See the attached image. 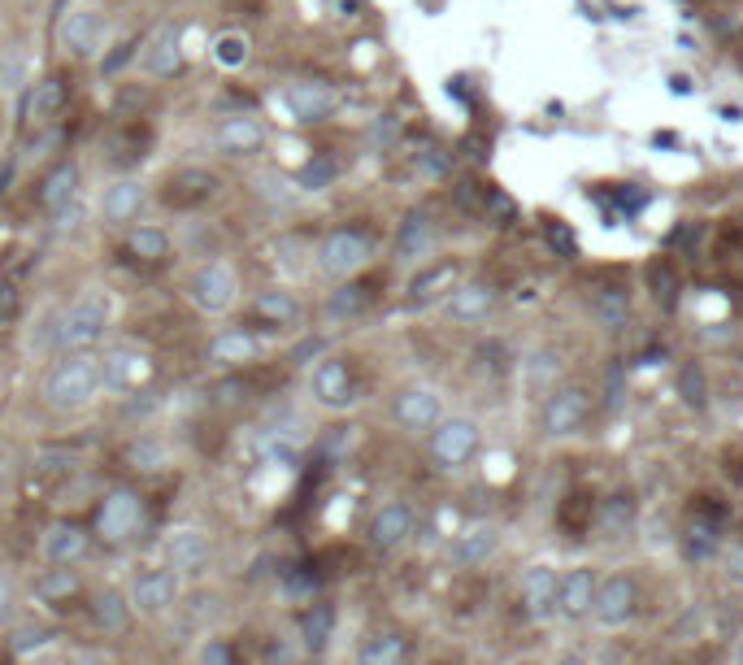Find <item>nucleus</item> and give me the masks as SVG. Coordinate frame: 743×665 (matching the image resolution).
I'll list each match as a JSON object with an SVG mask.
<instances>
[{"label": "nucleus", "mask_w": 743, "mask_h": 665, "mask_svg": "<svg viewBox=\"0 0 743 665\" xmlns=\"http://www.w3.org/2000/svg\"><path fill=\"white\" fill-rule=\"evenodd\" d=\"M100 396H105V378H100L96 352H57L52 365L44 370L39 400L57 418H78V413L96 409Z\"/></svg>", "instance_id": "obj_1"}, {"label": "nucleus", "mask_w": 743, "mask_h": 665, "mask_svg": "<svg viewBox=\"0 0 743 665\" xmlns=\"http://www.w3.org/2000/svg\"><path fill=\"white\" fill-rule=\"evenodd\" d=\"M109 327H113V301L100 288H87L52 314V352H96Z\"/></svg>", "instance_id": "obj_2"}, {"label": "nucleus", "mask_w": 743, "mask_h": 665, "mask_svg": "<svg viewBox=\"0 0 743 665\" xmlns=\"http://www.w3.org/2000/svg\"><path fill=\"white\" fill-rule=\"evenodd\" d=\"M57 48L70 61H100L109 48V13L96 4H74L57 22Z\"/></svg>", "instance_id": "obj_3"}, {"label": "nucleus", "mask_w": 743, "mask_h": 665, "mask_svg": "<svg viewBox=\"0 0 743 665\" xmlns=\"http://www.w3.org/2000/svg\"><path fill=\"white\" fill-rule=\"evenodd\" d=\"M183 297L200 318H227L240 305V279L227 262H205L187 275Z\"/></svg>", "instance_id": "obj_4"}, {"label": "nucleus", "mask_w": 743, "mask_h": 665, "mask_svg": "<svg viewBox=\"0 0 743 665\" xmlns=\"http://www.w3.org/2000/svg\"><path fill=\"white\" fill-rule=\"evenodd\" d=\"M370 235L366 231H357V227H340V231H331V235H322V244H318V270H322V279H331V283H349V279H357L366 266H370Z\"/></svg>", "instance_id": "obj_5"}, {"label": "nucleus", "mask_w": 743, "mask_h": 665, "mask_svg": "<svg viewBox=\"0 0 743 665\" xmlns=\"http://www.w3.org/2000/svg\"><path fill=\"white\" fill-rule=\"evenodd\" d=\"M309 400L322 409V413H349L362 396H357V378L349 370L344 356H318L314 370H309Z\"/></svg>", "instance_id": "obj_6"}, {"label": "nucleus", "mask_w": 743, "mask_h": 665, "mask_svg": "<svg viewBox=\"0 0 743 665\" xmlns=\"http://www.w3.org/2000/svg\"><path fill=\"white\" fill-rule=\"evenodd\" d=\"M96 356H100V378H105V391H113V396L139 391V387L148 383V374H153V356H148V348H139V343H126V339L109 343V348H105V352H96Z\"/></svg>", "instance_id": "obj_7"}, {"label": "nucleus", "mask_w": 743, "mask_h": 665, "mask_svg": "<svg viewBox=\"0 0 743 665\" xmlns=\"http://www.w3.org/2000/svg\"><path fill=\"white\" fill-rule=\"evenodd\" d=\"M279 105L288 109L292 122L301 126H318V122H331L336 109H340V92L322 78H292L283 92H279Z\"/></svg>", "instance_id": "obj_8"}, {"label": "nucleus", "mask_w": 743, "mask_h": 665, "mask_svg": "<svg viewBox=\"0 0 743 665\" xmlns=\"http://www.w3.org/2000/svg\"><path fill=\"white\" fill-rule=\"evenodd\" d=\"M144 527V496L131 487H113L105 492L100 509H96V535L105 544H131Z\"/></svg>", "instance_id": "obj_9"}, {"label": "nucleus", "mask_w": 743, "mask_h": 665, "mask_svg": "<svg viewBox=\"0 0 743 665\" xmlns=\"http://www.w3.org/2000/svg\"><path fill=\"white\" fill-rule=\"evenodd\" d=\"M126 596H131V609L135 618H166L179 601H183V579L170 570V566H157V570H144L126 583Z\"/></svg>", "instance_id": "obj_10"}, {"label": "nucleus", "mask_w": 743, "mask_h": 665, "mask_svg": "<svg viewBox=\"0 0 743 665\" xmlns=\"http://www.w3.org/2000/svg\"><path fill=\"white\" fill-rule=\"evenodd\" d=\"M478 422L474 418H439L430 431V457L439 470H461L474 452H478Z\"/></svg>", "instance_id": "obj_11"}, {"label": "nucleus", "mask_w": 743, "mask_h": 665, "mask_svg": "<svg viewBox=\"0 0 743 665\" xmlns=\"http://www.w3.org/2000/svg\"><path fill=\"white\" fill-rule=\"evenodd\" d=\"M391 418H395V426L409 431V435H430L435 422L443 418V396H439L435 387H426V383H409V387L395 391Z\"/></svg>", "instance_id": "obj_12"}, {"label": "nucleus", "mask_w": 743, "mask_h": 665, "mask_svg": "<svg viewBox=\"0 0 743 665\" xmlns=\"http://www.w3.org/2000/svg\"><path fill=\"white\" fill-rule=\"evenodd\" d=\"M592 418V396L583 387H552L544 396V435L548 439H570L587 426Z\"/></svg>", "instance_id": "obj_13"}, {"label": "nucleus", "mask_w": 743, "mask_h": 665, "mask_svg": "<svg viewBox=\"0 0 743 665\" xmlns=\"http://www.w3.org/2000/svg\"><path fill=\"white\" fill-rule=\"evenodd\" d=\"M209 535H205V527H196V522H179V527H170L166 531V540H161V557H166V566L179 575V579H192V575H200L205 566H209Z\"/></svg>", "instance_id": "obj_14"}, {"label": "nucleus", "mask_w": 743, "mask_h": 665, "mask_svg": "<svg viewBox=\"0 0 743 665\" xmlns=\"http://www.w3.org/2000/svg\"><path fill=\"white\" fill-rule=\"evenodd\" d=\"M135 65L144 78H174L183 70V31L174 22H161L148 39H139Z\"/></svg>", "instance_id": "obj_15"}, {"label": "nucleus", "mask_w": 743, "mask_h": 665, "mask_svg": "<svg viewBox=\"0 0 743 665\" xmlns=\"http://www.w3.org/2000/svg\"><path fill=\"white\" fill-rule=\"evenodd\" d=\"M417 531V513L409 500H382L366 527V544L374 553H400Z\"/></svg>", "instance_id": "obj_16"}, {"label": "nucleus", "mask_w": 743, "mask_h": 665, "mask_svg": "<svg viewBox=\"0 0 743 665\" xmlns=\"http://www.w3.org/2000/svg\"><path fill=\"white\" fill-rule=\"evenodd\" d=\"M266 144H270V131L253 113H231V118H222L214 126V148L222 157H231V161H248V157L266 153Z\"/></svg>", "instance_id": "obj_17"}, {"label": "nucleus", "mask_w": 743, "mask_h": 665, "mask_svg": "<svg viewBox=\"0 0 743 665\" xmlns=\"http://www.w3.org/2000/svg\"><path fill=\"white\" fill-rule=\"evenodd\" d=\"M635 609H640V588H635V579H631V575H609V579H600V588H596V605H592V618H596L605 631L626 627V622L635 618Z\"/></svg>", "instance_id": "obj_18"}, {"label": "nucleus", "mask_w": 743, "mask_h": 665, "mask_svg": "<svg viewBox=\"0 0 743 665\" xmlns=\"http://www.w3.org/2000/svg\"><path fill=\"white\" fill-rule=\"evenodd\" d=\"M39 557H44V566H83L92 557V535L78 522L57 518L39 535Z\"/></svg>", "instance_id": "obj_19"}, {"label": "nucleus", "mask_w": 743, "mask_h": 665, "mask_svg": "<svg viewBox=\"0 0 743 665\" xmlns=\"http://www.w3.org/2000/svg\"><path fill=\"white\" fill-rule=\"evenodd\" d=\"M144 205H148L144 179L122 174V179L105 183V192H100V222H109V227H131V222L144 214Z\"/></svg>", "instance_id": "obj_20"}, {"label": "nucleus", "mask_w": 743, "mask_h": 665, "mask_svg": "<svg viewBox=\"0 0 743 665\" xmlns=\"http://www.w3.org/2000/svg\"><path fill=\"white\" fill-rule=\"evenodd\" d=\"M557 588H561V575L552 566H526L522 570L517 592H522V609H526L531 622L557 618Z\"/></svg>", "instance_id": "obj_21"}, {"label": "nucleus", "mask_w": 743, "mask_h": 665, "mask_svg": "<svg viewBox=\"0 0 743 665\" xmlns=\"http://www.w3.org/2000/svg\"><path fill=\"white\" fill-rule=\"evenodd\" d=\"M70 105V83L61 74H39L26 87V122L31 126H52Z\"/></svg>", "instance_id": "obj_22"}, {"label": "nucleus", "mask_w": 743, "mask_h": 665, "mask_svg": "<svg viewBox=\"0 0 743 665\" xmlns=\"http://www.w3.org/2000/svg\"><path fill=\"white\" fill-rule=\"evenodd\" d=\"M496 310V288L491 283H456L448 297H443V314L456 323V327H478L487 323Z\"/></svg>", "instance_id": "obj_23"}, {"label": "nucleus", "mask_w": 743, "mask_h": 665, "mask_svg": "<svg viewBox=\"0 0 743 665\" xmlns=\"http://www.w3.org/2000/svg\"><path fill=\"white\" fill-rule=\"evenodd\" d=\"M253 318H257L261 327H270V331H292V327H301L305 305L296 301L292 288L275 283V288H261V292L253 297Z\"/></svg>", "instance_id": "obj_24"}, {"label": "nucleus", "mask_w": 743, "mask_h": 665, "mask_svg": "<svg viewBox=\"0 0 743 665\" xmlns=\"http://www.w3.org/2000/svg\"><path fill=\"white\" fill-rule=\"evenodd\" d=\"M683 557L687 561H714L722 553V513L714 509H692V518L683 522Z\"/></svg>", "instance_id": "obj_25"}, {"label": "nucleus", "mask_w": 743, "mask_h": 665, "mask_svg": "<svg viewBox=\"0 0 743 665\" xmlns=\"http://www.w3.org/2000/svg\"><path fill=\"white\" fill-rule=\"evenodd\" d=\"M596 588H600V579H596L587 566H578V570L561 575V588H557V614H561L565 622H583V618H592Z\"/></svg>", "instance_id": "obj_26"}, {"label": "nucleus", "mask_w": 743, "mask_h": 665, "mask_svg": "<svg viewBox=\"0 0 743 665\" xmlns=\"http://www.w3.org/2000/svg\"><path fill=\"white\" fill-rule=\"evenodd\" d=\"M70 205H78V166L74 161H57L44 179H39V209L48 218L65 214Z\"/></svg>", "instance_id": "obj_27"}, {"label": "nucleus", "mask_w": 743, "mask_h": 665, "mask_svg": "<svg viewBox=\"0 0 743 665\" xmlns=\"http://www.w3.org/2000/svg\"><path fill=\"white\" fill-rule=\"evenodd\" d=\"M635 518H640L635 496H631V492H618V496H609V500H600V505H596L592 527H596V535H600V540L622 544V540L635 531Z\"/></svg>", "instance_id": "obj_28"}, {"label": "nucleus", "mask_w": 743, "mask_h": 665, "mask_svg": "<svg viewBox=\"0 0 743 665\" xmlns=\"http://www.w3.org/2000/svg\"><path fill=\"white\" fill-rule=\"evenodd\" d=\"M131 622H135V609H131L126 588H105L92 596V627L100 636H126Z\"/></svg>", "instance_id": "obj_29"}, {"label": "nucleus", "mask_w": 743, "mask_h": 665, "mask_svg": "<svg viewBox=\"0 0 743 665\" xmlns=\"http://www.w3.org/2000/svg\"><path fill=\"white\" fill-rule=\"evenodd\" d=\"M218 192V174L214 170H200V166H183L166 179V201L179 205V209H192L200 201H209Z\"/></svg>", "instance_id": "obj_30"}, {"label": "nucleus", "mask_w": 743, "mask_h": 665, "mask_svg": "<svg viewBox=\"0 0 743 665\" xmlns=\"http://www.w3.org/2000/svg\"><path fill=\"white\" fill-rule=\"evenodd\" d=\"M430 249H435V218H430V209H409L400 231H395V262L409 266V262L426 257Z\"/></svg>", "instance_id": "obj_31"}, {"label": "nucleus", "mask_w": 743, "mask_h": 665, "mask_svg": "<svg viewBox=\"0 0 743 665\" xmlns=\"http://www.w3.org/2000/svg\"><path fill=\"white\" fill-rule=\"evenodd\" d=\"M456 279H461V266L456 262H435V266H422L413 279H409V288H404V297H409V305H430V301H439V297H448L452 288H456Z\"/></svg>", "instance_id": "obj_32"}, {"label": "nucleus", "mask_w": 743, "mask_h": 665, "mask_svg": "<svg viewBox=\"0 0 743 665\" xmlns=\"http://www.w3.org/2000/svg\"><path fill=\"white\" fill-rule=\"evenodd\" d=\"M496 548H500V531H496L491 522H470V527L452 540V561L474 570V566L491 561V557H496Z\"/></svg>", "instance_id": "obj_33"}, {"label": "nucleus", "mask_w": 743, "mask_h": 665, "mask_svg": "<svg viewBox=\"0 0 743 665\" xmlns=\"http://www.w3.org/2000/svg\"><path fill=\"white\" fill-rule=\"evenodd\" d=\"M261 356V339L253 331H244V327H227V331H218L209 339V361L214 365H248V361H257Z\"/></svg>", "instance_id": "obj_34"}, {"label": "nucleus", "mask_w": 743, "mask_h": 665, "mask_svg": "<svg viewBox=\"0 0 743 665\" xmlns=\"http://www.w3.org/2000/svg\"><path fill=\"white\" fill-rule=\"evenodd\" d=\"M353 665H409V644L395 631H374L357 644Z\"/></svg>", "instance_id": "obj_35"}, {"label": "nucleus", "mask_w": 743, "mask_h": 665, "mask_svg": "<svg viewBox=\"0 0 743 665\" xmlns=\"http://www.w3.org/2000/svg\"><path fill=\"white\" fill-rule=\"evenodd\" d=\"M209 61H214L218 70L235 74V70H244V65L253 61V39H248L244 31H218V35L209 39Z\"/></svg>", "instance_id": "obj_36"}, {"label": "nucleus", "mask_w": 743, "mask_h": 665, "mask_svg": "<svg viewBox=\"0 0 743 665\" xmlns=\"http://www.w3.org/2000/svg\"><path fill=\"white\" fill-rule=\"evenodd\" d=\"M126 253L135 257V262H166L170 257V235L161 231V227H153V222H131L126 227Z\"/></svg>", "instance_id": "obj_37"}, {"label": "nucleus", "mask_w": 743, "mask_h": 665, "mask_svg": "<svg viewBox=\"0 0 743 665\" xmlns=\"http://www.w3.org/2000/svg\"><path fill=\"white\" fill-rule=\"evenodd\" d=\"M557 374H561V361H557V352H531L526 361H522V383H526V391L531 396H548L552 391V383H557Z\"/></svg>", "instance_id": "obj_38"}, {"label": "nucleus", "mask_w": 743, "mask_h": 665, "mask_svg": "<svg viewBox=\"0 0 743 665\" xmlns=\"http://www.w3.org/2000/svg\"><path fill=\"white\" fill-rule=\"evenodd\" d=\"M336 179H340V161L327 157V153H314V157L292 174V183H296L301 192H327V188H336Z\"/></svg>", "instance_id": "obj_39"}, {"label": "nucleus", "mask_w": 743, "mask_h": 665, "mask_svg": "<svg viewBox=\"0 0 743 665\" xmlns=\"http://www.w3.org/2000/svg\"><path fill=\"white\" fill-rule=\"evenodd\" d=\"M592 314H596V323L600 327H626V318H631V297L622 292V288H605V292H596L592 297Z\"/></svg>", "instance_id": "obj_40"}, {"label": "nucleus", "mask_w": 743, "mask_h": 665, "mask_svg": "<svg viewBox=\"0 0 743 665\" xmlns=\"http://www.w3.org/2000/svg\"><path fill=\"white\" fill-rule=\"evenodd\" d=\"M366 310V288L362 283H340V292H331V301H327V318L331 323H344V318H357Z\"/></svg>", "instance_id": "obj_41"}, {"label": "nucleus", "mask_w": 743, "mask_h": 665, "mask_svg": "<svg viewBox=\"0 0 743 665\" xmlns=\"http://www.w3.org/2000/svg\"><path fill=\"white\" fill-rule=\"evenodd\" d=\"M74 588H78V579H74V566H48V570H44V579L35 583V592H39L44 601L74 596Z\"/></svg>", "instance_id": "obj_42"}, {"label": "nucleus", "mask_w": 743, "mask_h": 665, "mask_svg": "<svg viewBox=\"0 0 743 665\" xmlns=\"http://www.w3.org/2000/svg\"><path fill=\"white\" fill-rule=\"evenodd\" d=\"M679 396L692 404V409H705V396H709V383H705V370L696 361L679 365Z\"/></svg>", "instance_id": "obj_43"}, {"label": "nucleus", "mask_w": 743, "mask_h": 665, "mask_svg": "<svg viewBox=\"0 0 743 665\" xmlns=\"http://www.w3.org/2000/svg\"><path fill=\"white\" fill-rule=\"evenodd\" d=\"M135 52H139V35H126V39L109 44V52H100V74H105V78H113L122 65H131V61H135Z\"/></svg>", "instance_id": "obj_44"}, {"label": "nucleus", "mask_w": 743, "mask_h": 665, "mask_svg": "<svg viewBox=\"0 0 743 665\" xmlns=\"http://www.w3.org/2000/svg\"><path fill=\"white\" fill-rule=\"evenodd\" d=\"M544 240L552 244L557 257H574V253H578V235H574L565 222H544Z\"/></svg>", "instance_id": "obj_45"}, {"label": "nucleus", "mask_w": 743, "mask_h": 665, "mask_svg": "<svg viewBox=\"0 0 743 665\" xmlns=\"http://www.w3.org/2000/svg\"><path fill=\"white\" fill-rule=\"evenodd\" d=\"M17 618V583L9 570H0V627H13Z\"/></svg>", "instance_id": "obj_46"}, {"label": "nucleus", "mask_w": 743, "mask_h": 665, "mask_svg": "<svg viewBox=\"0 0 743 665\" xmlns=\"http://www.w3.org/2000/svg\"><path fill=\"white\" fill-rule=\"evenodd\" d=\"M718 557H722V575H727L735 588H743V540H731Z\"/></svg>", "instance_id": "obj_47"}, {"label": "nucleus", "mask_w": 743, "mask_h": 665, "mask_svg": "<svg viewBox=\"0 0 743 665\" xmlns=\"http://www.w3.org/2000/svg\"><path fill=\"white\" fill-rule=\"evenodd\" d=\"M131 461H135V470H161V466H166V448L144 439V444L131 448Z\"/></svg>", "instance_id": "obj_48"}, {"label": "nucleus", "mask_w": 743, "mask_h": 665, "mask_svg": "<svg viewBox=\"0 0 743 665\" xmlns=\"http://www.w3.org/2000/svg\"><path fill=\"white\" fill-rule=\"evenodd\" d=\"M517 214V205L509 201V196H500V192H487V222L491 227H509V218Z\"/></svg>", "instance_id": "obj_49"}, {"label": "nucleus", "mask_w": 743, "mask_h": 665, "mask_svg": "<svg viewBox=\"0 0 743 665\" xmlns=\"http://www.w3.org/2000/svg\"><path fill=\"white\" fill-rule=\"evenodd\" d=\"M417 170H422V179H443L448 174V153L443 148H426L417 157Z\"/></svg>", "instance_id": "obj_50"}, {"label": "nucleus", "mask_w": 743, "mask_h": 665, "mask_svg": "<svg viewBox=\"0 0 743 665\" xmlns=\"http://www.w3.org/2000/svg\"><path fill=\"white\" fill-rule=\"evenodd\" d=\"M331 622H336V614H331L327 605L309 614V627H305V631H309V644H314V649H322V644H327V631H331Z\"/></svg>", "instance_id": "obj_51"}, {"label": "nucleus", "mask_w": 743, "mask_h": 665, "mask_svg": "<svg viewBox=\"0 0 743 665\" xmlns=\"http://www.w3.org/2000/svg\"><path fill=\"white\" fill-rule=\"evenodd\" d=\"M653 288H657V301H661V305L674 301V279H670L666 266H653Z\"/></svg>", "instance_id": "obj_52"}, {"label": "nucleus", "mask_w": 743, "mask_h": 665, "mask_svg": "<svg viewBox=\"0 0 743 665\" xmlns=\"http://www.w3.org/2000/svg\"><path fill=\"white\" fill-rule=\"evenodd\" d=\"M200 662L205 665H231V649H227L222 640H209V644L200 649Z\"/></svg>", "instance_id": "obj_53"}, {"label": "nucleus", "mask_w": 743, "mask_h": 665, "mask_svg": "<svg viewBox=\"0 0 743 665\" xmlns=\"http://www.w3.org/2000/svg\"><path fill=\"white\" fill-rule=\"evenodd\" d=\"M13 305H17V292H13V283L0 275V318H4V314H13Z\"/></svg>", "instance_id": "obj_54"}, {"label": "nucleus", "mask_w": 743, "mask_h": 665, "mask_svg": "<svg viewBox=\"0 0 743 665\" xmlns=\"http://www.w3.org/2000/svg\"><path fill=\"white\" fill-rule=\"evenodd\" d=\"M395 135H400V126H395V122H391V118H387V122H378V126H374V140H382V144H391V140H395Z\"/></svg>", "instance_id": "obj_55"}, {"label": "nucleus", "mask_w": 743, "mask_h": 665, "mask_svg": "<svg viewBox=\"0 0 743 665\" xmlns=\"http://www.w3.org/2000/svg\"><path fill=\"white\" fill-rule=\"evenodd\" d=\"M57 665H100V662H96L92 653H83V649H74V653H65V657H61V662H57Z\"/></svg>", "instance_id": "obj_56"}, {"label": "nucleus", "mask_w": 743, "mask_h": 665, "mask_svg": "<svg viewBox=\"0 0 743 665\" xmlns=\"http://www.w3.org/2000/svg\"><path fill=\"white\" fill-rule=\"evenodd\" d=\"M557 665H587V657H578V653H565V657H561Z\"/></svg>", "instance_id": "obj_57"}, {"label": "nucleus", "mask_w": 743, "mask_h": 665, "mask_svg": "<svg viewBox=\"0 0 743 665\" xmlns=\"http://www.w3.org/2000/svg\"><path fill=\"white\" fill-rule=\"evenodd\" d=\"M735 665H743V636H740V644H735Z\"/></svg>", "instance_id": "obj_58"}]
</instances>
